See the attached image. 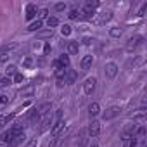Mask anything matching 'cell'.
<instances>
[{"label":"cell","mask_w":147,"mask_h":147,"mask_svg":"<svg viewBox=\"0 0 147 147\" xmlns=\"http://www.w3.org/2000/svg\"><path fill=\"white\" fill-rule=\"evenodd\" d=\"M61 118H62V111L57 109V111H55V121H61Z\"/></svg>","instance_id":"obj_38"},{"label":"cell","mask_w":147,"mask_h":147,"mask_svg":"<svg viewBox=\"0 0 147 147\" xmlns=\"http://www.w3.org/2000/svg\"><path fill=\"white\" fill-rule=\"evenodd\" d=\"M66 73H67V69H66V67L55 69V78H57V82H59V83H61L62 80H66Z\"/></svg>","instance_id":"obj_14"},{"label":"cell","mask_w":147,"mask_h":147,"mask_svg":"<svg viewBox=\"0 0 147 147\" xmlns=\"http://www.w3.org/2000/svg\"><path fill=\"white\" fill-rule=\"evenodd\" d=\"M9 57H11V54H9V52H0V62H7V61H9Z\"/></svg>","instance_id":"obj_29"},{"label":"cell","mask_w":147,"mask_h":147,"mask_svg":"<svg viewBox=\"0 0 147 147\" xmlns=\"http://www.w3.org/2000/svg\"><path fill=\"white\" fill-rule=\"evenodd\" d=\"M11 83H12V80L7 78V76H2V78H0V87H7V85H11Z\"/></svg>","instance_id":"obj_26"},{"label":"cell","mask_w":147,"mask_h":147,"mask_svg":"<svg viewBox=\"0 0 147 147\" xmlns=\"http://www.w3.org/2000/svg\"><path fill=\"white\" fill-rule=\"evenodd\" d=\"M59 62H61V66H62V67H67V66H69V55L62 54V55L59 57Z\"/></svg>","instance_id":"obj_22"},{"label":"cell","mask_w":147,"mask_h":147,"mask_svg":"<svg viewBox=\"0 0 147 147\" xmlns=\"http://www.w3.org/2000/svg\"><path fill=\"white\" fill-rule=\"evenodd\" d=\"M71 31H73V30H71V26H69V24H64V26L61 28V35H62V36H69V35H71Z\"/></svg>","instance_id":"obj_23"},{"label":"cell","mask_w":147,"mask_h":147,"mask_svg":"<svg viewBox=\"0 0 147 147\" xmlns=\"http://www.w3.org/2000/svg\"><path fill=\"white\" fill-rule=\"evenodd\" d=\"M35 16H36V5H35V4H28V5H26V19L31 21Z\"/></svg>","instance_id":"obj_8"},{"label":"cell","mask_w":147,"mask_h":147,"mask_svg":"<svg viewBox=\"0 0 147 147\" xmlns=\"http://www.w3.org/2000/svg\"><path fill=\"white\" fill-rule=\"evenodd\" d=\"M67 18H69V19H82V18H83V12H80V11H76V9H73V11H69Z\"/></svg>","instance_id":"obj_18"},{"label":"cell","mask_w":147,"mask_h":147,"mask_svg":"<svg viewBox=\"0 0 147 147\" xmlns=\"http://www.w3.org/2000/svg\"><path fill=\"white\" fill-rule=\"evenodd\" d=\"M42 24H43V23H42L40 19H36L35 23H31V24L28 26V31H40V28H42Z\"/></svg>","instance_id":"obj_20"},{"label":"cell","mask_w":147,"mask_h":147,"mask_svg":"<svg viewBox=\"0 0 147 147\" xmlns=\"http://www.w3.org/2000/svg\"><path fill=\"white\" fill-rule=\"evenodd\" d=\"M7 102H9V97L7 95H0V107H4Z\"/></svg>","instance_id":"obj_32"},{"label":"cell","mask_w":147,"mask_h":147,"mask_svg":"<svg viewBox=\"0 0 147 147\" xmlns=\"http://www.w3.org/2000/svg\"><path fill=\"white\" fill-rule=\"evenodd\" d=\"M92 64H94V57H92V55H85V57L82 59V62H80L82 69H90Z\"/></svg>","instance_id":"obj_11"},{"label":"cell","mask_w":147,"mask_h":147,"mask_svg":"<svg viewBox=\"0 0 147 147\" xmlns=\"http://www.w3.org/2000/svg\"><path fill=\"white\" fill-rule=\"evenodd\" d=\"M78 50H80L78 42H69V43H67V52H69V54L75 55V54H78Z\"/></svg>","instance_id":"obj_13"},{"label":"cell","mask_w":147,"mask_h":147,"mask_svg":"<svg viewBox=\"0 0 147 147\" xmlns=\"http://www.w3.org/2000/svg\"><path fill=\"white\" fill-rule=\"evenodd\" d=\"M0 147H9V145L7 144H0Z\"/></svg>","instance_id":"obj_40"},{"label":"cell","mask_w":147,"mask_h":147,"mask_svg":"<svg viewBox=\"0 0 147 147\" xmlns=\"http://www.w3.org/2000/svg\"><path fill=\"white\" fill-rule=\"evenodd\" d=\"M50 125H52V116H50V113H47V114H45V116H42V119H40V131L49 130V128H50Z\"/></svg>","instance_id":"obj_4"},{"label":"cell","mask_w":147,"mask_h":147,"mask_svg":"<svg viewBox=\"0 0 147 147\" xmlns=\"http://www.w3.org/2000/svg\"><path fill=\"white\" fill-rule=\"evenodd\" d=\"M28 118H30V123H31V125H38V123H40V119H42V116L38 114V111H36V109H31V111H30V114H28Z\"/></svg>","instance_id":"obj_10"},{"label":"cell","mask_w":147,"mask_h":147,"mask_svg":"<svg viewBox=\"0 0 147 147\" xmlns=\"http://www.w3.org/2000/svg\"><path fill=\"white\" fill-rule=\"evenodd\" d=\"M54 35V30H45V31H38V40H43V38H52Z\"/></svg>","instance_id":"obj_17"},{"label":"cell","mask_w":147,"mask_h":147,"mask_svg":"<svg viewBox=\"0 0 147 147\" xmlns=\"http://www.w3.org/2000/svg\"><path fill=\"white\" fill-rule=\"evenodd\" d=\"M95 83H97L95 78H87L85 83H83V92H85L87 95H92V94L95 92Z\"/></svg>","instance_id":"obj_2"},{"label":"cell","mask_w":147,"mask_h":147,"mask_svg":"<svg viewBox=\"0 0 147 147\" xmlns=\"http://www.w3.org/2000/svg\"><path fill=\"white\" fill-rule=\"evenodd\" d=\"M66 7H67V5H66V4H62V2L55 4V11H57V12H62V11H66Z\"/></svg>","instance_id":"obj_31"},{"label":"cell","mask_w":147,"mask_h":147,"mask_svg":"<svg viewBox=\"0 0 147 147\" xmlns=\"http://www.w3.org/2000/svg\"><path fill=\"white\" fill-rule=\"evenodd\" d=\"M23 66H24L26 69H30V67L33 66V59H31V57H26V59L23 61Z\"/></svg>","instance_id":"obj_28"},{"label":"cell","mask_w":147,"mask_h":147,"mask_svg":"<svg viewBox=\"0 0 147 147\" xmlns=\"http://www.w3.org/2000/svg\"><path fill=\"white\" fill-rule=\"evenodd\" d=\"M76 78H78L76 71L67 69V73H66V82H67V83H75V82H76Z\"/></svg>","instance_id":"obj_12"},{"label":"cell","mask_w":147,"mask_h":147,"mask_svg":"<svg viewBox=\"0 0 147 147\" xmlns=\"http://www.w3.org/2000/svg\"><path fill=\"white\" fill-rule=\"evenodd\" d=\"M90 147H99V145H97V144H94V145H90Z\"/></svg>","instance_id":"obj_41"},{"label":"cell","mask_w":147,"mask_h":147,"mask_svg":"<svg viewBox=\"0 0 147 147\" xmlns=\"http://www.w3.org/2000/svg\"><path fill=\"white\" fill-rule=\"evenodd\" d=\"M23 131H24V126H23V123H14V126H12L11 133H12V135H18V133H23Z\"/></svg>","instance_id":"obj_21"},{"label":"cell","mask_w":147,"mask_h":147,"mask_svg":"<svg viewBox=\"0 0 147 147\" xmlns=\"http://www.w3.org/2000/svg\"><path fill=\"white\" fill-rule=\"evenodd\" d=\"M121 33H123V31H121L119 28H111V30H109V35H111L113 38H119Z\"/></svg>","instance_id":"obj_24"},{"label":"cell","mask_w":147,"mask_h":147,"mask_svg":"<svg viewBox=\"0 0 147 147\" xmlns=\"http://www.w3.org/2000/svg\"><path fill=\"white\" fill-rule=\"evenodd\" d=\"M99 133H100V123L94 119V121L88 125V135H92V137H97Z\"/></svg>","instance_id":"obj_7"},{"label":"cell","mask_w":147,"mask_h":147,"mask_svg":"<svg viewBox=\"0 0 147 147\" xmlns=\"http://www.w3.org/2000/svg\"><path fill=\"white\" fill-rule=\"evenodd\" d=\"M135 121H137V123H144V121H145V114L142 113V114H138V116H135Z\"/></svg>","instance_id":"obj_34"},{"label":"cell","mask_w":147,"mask_h":147,"mask_svg":"<svg viewBox=\"0 0 147 147\" xmlns=\"http://www.w3.org/2000/svg\"><path fill=\"white\" fill-rule=\"evenodd\" d=\"M47 26H49V30L59 26V19H57L55 16H49V18H47Z\"/></svg>","instance_id":"obj_15"},{"label":"cell","mask_w":147,"mask_h":147,"mask_svg":"<svg viewBox=\"0 0 147 147\" xmlns=\"http://www.w3.org/2000/svg\"><path fill=\"white\" fill-rule=\"evenodd\" d=\"M36 111H38V114H40V116H45L47 113H50V102H45V104H42V106H40Z\"/></svg>","instance_id":"obj_16"},{"label":"cell","mask_w":147,"mask_h":147,"mask_svg":"<svg viewBox=\"0 0 147 147\" xmlns=\"http://www.w3.org/2000/svg\"><path fill=\"white\" fill-rule=\"evenodd\" d=\"M104 73H106V76L107 78H116V75H118V64H114V62H107L106 64V67H104Z\"/></svg>","instance_id":"obj_1"},{"label":"cell","mask_w":147,"mask_h":147,"mask_svg":"<svg viewBox=\"0 0 147 147\" xmlns=\"http://www.w3.org/2000/svg\"><path fill=\"white\" fill-rule=\"evenodd\" d=\"M111 18H113V14H111V12H104V14L100 16V21H99V23H100V24H104V23L111 21Z\"/></svg>","instance_id":"obj_25"},{"label":"cell","mask_w":147,"mask_h":147,"mask_svg":"<svg viewBox=\"0 0 147 147\" xmlns=\"http://www.w3.org/2000/svg\"><path fill=\"white\" fill-rule=\"evenodd\" d=\"M21 82H24V76L21 75V73H16L14 75V83H21Z\"/></svg>","instance_id":"obj_30"},{"label":"cell","mask_w":147,"mask_h":147,"mask_svg":"<svg viewBox=\"0 0 147 147\" xmlns=\"http://www.w3.org/2000/svg\"><path fill=\"white\" fill-rule=\"evenodd\" d=\"M92 42H94V40H92V38H85V40H83V43H85V45H90V43H92Z\"/></svg>","instance_id":"obj_39"},{"label":"cell","mask_w":147,"mask_h":147,"mask_svg":"<svg viewBox=\"0 0 147 147\" xmlns=\"http://www.w3.org/2000/svg\"><path fill=\"white\" fill-rule=\"evenodd\" d=\"M36 145H38V138H31L26 147H36Z\"/></svg>","instance_id":"obj_36"},{"label":"cell","mask_w":147,"mask_h":147,"mask_svg":"<svg viewBox=\"0 0 147 147\" xmlns=\"http://www.w3.org/2000/svg\"><path fill=\"white\" fill-rule=\"evenodd\" d=\"M144 43V36H133V38H130L128 40V43H126V50H135L138 45H142Z\"/></svg>","instance_id":"obj_3"},{"label":"cell","mask_w":147,"mask_h":147,"mask_svg":"<svg viewBox=\"0 0 147 147\" xmlns=\"http://www.w3.org/2000/svg\"><path fill=\"white\" fill-rule=\"evenodd\" d=\"M16 73H18V67H16L14 64H9V66H7V69H5V76H7V78H11V76H14V75H16Z\"/></svg>","instance_id":"obj_19"},{"label":"cell","mask_w":147,"mask_h":147,"mask_svg":"<svg viewBox=\"0 0 147 147\" xmlns=\"http://www.w3.org/2000/svg\"><path fill=\"white\" fill-rule=\"evenodd\" d=\"M45 18H49V11H47V9H42V11H40V21L45 19Z\"/></svg>","instance_id":"obj_33"},{"label":"cell","mask_w":147,"mask_h":147,"mask_svg":"<svg viewBox=\"0 0 147 147\" xmlns=\"http://www.w3.org/2000/svg\"><path fill=\"white\" fill-rule=\"evenodd\" d=\"M64 130V121L61 119V121H55V125H52V130H50V133H52V137L54 138H57L59 137V133Z\"/></svg>","instance_id":"obj_6"},{"label":"cell","mask_w":147,"mask_h":147,"mask_svg":"<svg viewBox=\"0 0 147 147\" xmlns=\"http://www.w3.org/2000/svg\"><path fill=\"white\" fill-rule=\"evenodd\" d=\"M50 50H52V49H50V43H45V47H43V54H45V55H49V54H50Z\"/></svg>","instance_id":"obj_37"},{"label":"cell","mask_w":147,"mask_h":147,"mask_svg":"<svg viewBox=\"0 0 147 147\" xmlns=\"http://www.w3.org/2000/svg\"><path fill=\"white\" fill-rule=\"evenodd\" d=\"M119 107H109V109H106L104 111V114H102V118L104 119H113V118H116L118 114H119Z\"/></svg>","instance_id":"obj_5"},{"label":"cell","mask_w":147,"mask_h":147,"mask_svg":"<svg viewBox=\"0 0 147 147\" xmlns=\"http://www.w3.org/2000/svg\"><path fill=\"white\" fill-rule=\"evenodd\" d=\"M99 113H100V106L97 102H92L88 106V116L90 118H95V116H99Z\"/></svg>","instance_id":"obj_9"},{"label":"cell","mask_w":147,"mask_h":147,"mask_svg":"<svg viewBox=\"0 0 147 147\" xmlns=\"http://www.w3.org/2000/svg\"><path fill=\"white\" fill-rule=\"evenodd\" d=\"M12 118H14V114H9V116H5L2 121H0V128H2V126H5L7 123H11V121H12Z\"/></svg>","instance_id":"obj_27"},{"label":"cell","mask_w":147,"mask_h":147,"mask_svg":"<svg viewBox=\"0 0 147 147\" xmlns=\"http://www.w3.org/2000/svg\"><path fill=\"white\" fill-rule=\"evenodd\" d=\"M137 135H138V137H140V138H142V137H144V135H145V126H144V125H142V126H140V128H138V130H137Z\"/></svg>","instance_id":"obj_35"}]
</instances>
